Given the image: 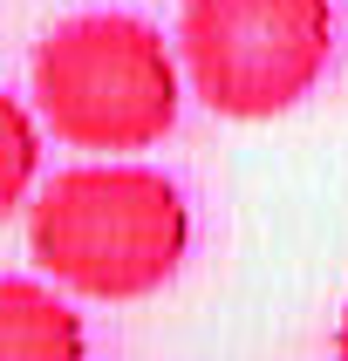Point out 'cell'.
Wrapping results in <instances>:
<instances>
[{
    "instance_id": "3957f363",
    "label": "cell",
    "mask_w": 348,
    "mask_h": 361,
    "mask_svg": "<svg viewBox=\"0 0 348 361\" xmlns=\"http://www.w3.org/2000/svg\"><path fill=\"white\" fill-rule=\"evenodd\" d=\"M184 96L225 123H273L335 61V0H184Z\"/></svg>"
},
{
    "instance_id": "8992f818",
    "label": "cell",
    "mask_w": 348,
    "mask_h": 361,
    "mask_svg": "<svg viewBox=\"0 0 348 361\" xmlns=\"http://www.w3.org/2000/svg\"><path fill=\"white\" fill-rule=\"evenodd\" d=\"M335 361H348V314H342V327H335Z\"/></svg>"
},
{
    "instance_id": "277c9868",
    "label": "cell",
    "mask_w": 348,
    "mask_h": 361,
    "mask_svg": "<svg viewBox=\"0 0 348 361\" xmlns=\"http://www.w3.org/2000/svg\"><path fill=\"white\" fill-rule=\"evenodd\" d=\"M0 361H89L82 314L48 280L0 273Z\"/></svg>"
},
{
    "instance_id": "7a4b0ae2",
    "label": "cell",
    "mask_w": 348,
    "mask_h": 361,
    "mask_svg": "<svg viewBox=\"0 0 348 361\" xmlns=\"http://www.w3.org/2000/svg\"><path fill=\"white\" fill-rule=\"evenodd\" d=\"M35 116L68 150L130 157L178 130L184 68L178 48L143 14H68L35 41Z\"/></svg>"
},
{
    "instance_id": "5b68a950",
    "label": "cell",
    "mask_w": 348,
    "mask_h": 361,
    "mask_svg": "<svg viewBox=\"0 0 348 361\" xmlns=\"http://www.w3.org/2000/svg\"><path fill=\"white\" fill-rule=\"evenodd\" d=\"M35 171H41V130H35V116L20 109V96L0 89V225L28 204Z\"/></svg>"
},
{
    "instance_id": "6da1fadb",
    "label": "cell",
    "mask_w": 348,
    "mask_h": 361,
    "mask_svg": "<svg viewBox=\"0 0 348 361\" xmlns=\"http://www.w3.org/2000/svg\"><path fill=\"white\" fill-rule=\"evenodd\" d=\"M28 252L82 300H143L178 280L191 252V204L178 178L150 164H68L28 191Z\"/></svg>"
}]
</instances>
